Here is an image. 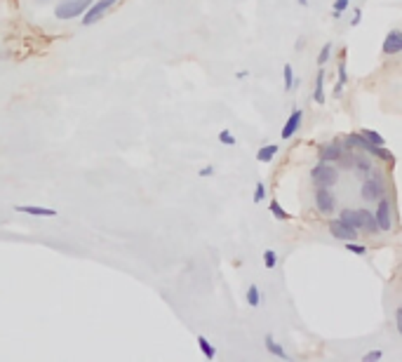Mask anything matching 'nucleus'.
Here are the masks:
<instances>
[{"instance_id": "nucleus-1", "label": "nucleus", "mask_w": 402, "mask_h": 362, "mask_svg": "<svg viewBox=\"0 0 402 362\" xmlns=\"http://www.w3.org/2000/svg\"><path fill=\"white\" fill-rule=\"evenodd\" d=\"M386 193V184L381 179V172L379 170H372L367 177H363V186H360V196L367 203H377V200Z\"/></svg>"}, {"instance_id": "nucleus-2", "label": "nucleus", "mask_w": 402, "mask_h": 362, "mask_svg": "<svg viewBox=\"0 0 402 362\" xmlns=\"http://www.w3.org/2000/svg\"><path fill=\"white\" fill-rule=\"evenodd\" d=\"M92 3H95V0H59L54 8V17L59 19V22H68V19L83 17Z\"/></svg>"}, {"instance_id": "nucleus-3", "label": "nucleus", "mask_w": 402, "mask_h": 362, "mask_svg": "<svg viewBox=\"0 0 402 362\" xmlns=\"http://www.w3.org/2000/svg\"><path fill=\"white\" fill-rule=\"evenodd\" d=\"M310 181L317 186H324V189H331V186L339 181V167H334L331 163H324V160H320L313 170H310Z\"/></svg>"}, {"instance_id": "nucleus-4", "label": "nucleus", "mask_w": 402, "mask_h": 362, "mask_svg": "<svg viewBox=\"0 0 402 362\" xmlns=\"http://www.w3.org/2000/svg\"><path fill=\"white\" fill-rule=\"evenodd\" d=\"M374 214V221H377V228L379 231H391L393 228V200L391 198H386V196H381L377 200V212H372Z\"/></svg>"}, {"instance_id": "nucleus-5", "label": "nucleus", "mask_w": 402, "mask_h": 362, "mask_svg": "<svg viewBox=\"0 0 402 362\" xmlns=\"http://www.w3.org/2000/svg\"><path fill=\"white\" fill-rule=\"evenodd\" d=\"M120 3V0H95V3L90 5L87 12L83 15V26H92V24H97L99 19H102L106 12H109L113 5Z\"/></svg>"}, {"instance_id": "nucleus-6", "label": "nucleus", "mask_w": 402, "mask_h": 362, "mask_svg": "<svg viewBox=\"0 0 402 362\" xmlns=\"http://www.w3.org/2000/svg\"><path fill=\"white\" fill-rule=\"evenodd\" d=\"M315 210L324 214V217H329V214L336 212V198L331 189H324V186H317L315 189Z\"/></svg>"}, {"instance_id": "nucleus-7", "label": "nucleus", "mask_w": 402, "mask_h": 362, "mask_svg": "<svg viewBox=\"0 0 402 362\" xmlns=\"http://www.w3.org/2000/svg\"><path fill=\"white\" fill-rule=\"evenodd\" d=\"M327 231H329L331 238H336V240H341V242L355 240L358 233H360V231H355V228L348 226V224H346V221H341V219H331L329 226H327Z\"/></svg>"}, {"instance_id": "nucleus-8", "label": "nucleus", "mask_w": 402, "mask_h": 362, "mask_svg": "<svg viewBox=\"0 0 402 362\" xmlns=\"http://www.w3.org/2000/svg\"><path fill=\"white\" fill-rule=\"evenodd\" d=\"M384 54L386 57H395V54H400L402 52V31L400 29H393V31H388V36L384 38Z\"/></svg>"}, {"instance_id": "nucleus-9", "label": "nucleus", "mask_w": 402, "mask_h": 362, "mask_svg": "<svg viewBox=\"0 0 402 362\" xmlns=\"http://www.w3.org/2000/svg\"><path fill=\"white\" fill-rule=\"evenodd\" d=\"M341 156H343V144L341 142H329V144H322L320 149H317V158L324 160V163H336Z\"/></svg>"}, {"instance_id": "nucleus-10", "label": "nucleus", "mask_w": 402, "mask_h": 362, "mask_svg": "<svg viewBox=\"0 0 402 362\" xmlns=\"http://www.w3.org/2000/svg\"><path fill=\"white\" fill-rule=\"evenodd\" d=\"M301 120H303V111L301 108H294L292 113H289L287 118V123L282 125V139H289V137H294L296 135V130L301 127Z\"/></svg>"}, {"instance_id": "nucleus-11", "label": "nucleus", "mask_w": 402, "mask_h": 362, "mask_svg": "<svg viewBox=\"0 0 402 362\" xmlns=\"http://www.w3.org/2000/svg\"><path fill=\"white\" fill-rule=\"evenodd\" d=\"M351 170L358 174V177H367L372 170H374V165H372V160L367 158V156H360V153H353V160H351Z\"/></svg>"}, {"instance_id": "nucleus-12", "label": "nucleus", "mask_w": 402, "mask_h": 362, "mask_svg": "<svg viewBox=\"0 0 402 362\" xmlns=\"http://www.w3.org/2000/svg\"><path fill=\"white\" fill-rule=\"evenodd\" d=\"M358 212V231L365 233H379L377 221H374V214L370 210H355Z\"/></svg>"}, {"instance_id": "nucleus-13", "label": "nucleus", "mask_w": 402, "mask_h": 362, "mask_svg": "<svg viewBox=\"0 0 402 362\" xmlns=\"http://www.w3.org/2000/svg\"><path fill=\"white\" fill-rule=\"evenodd\" d=\"M17 212H24L28 217H56V210L52 207H40V205H17Z\"/></svg>"}, {"instance_id": "nucleus-14", "label": "nucleus", "mask_w": 402, "mask_h": 362, "mask_svg": "<svg viewBox=\"0 0 402 362\" xmlns=\"http://www.w3.org/2000/svg\"><path fill=\"white\" fill-rule=\"evenodd\" d=\"M264 346H266V351H268V353L275 355V358H280V360H287V358H289L285 348H282V346L278 344V341H275V339L271 337V334H266V337H264Z\"/></svg>"}, {"instance_id": "nucleus-15", "label": "nucleus", "mask_w": 402, "mask_h": 362, "mask_svg": "<svg viewBox=\"0 0 402 362\" xmlns=\"http://www.w3.org/2000/svg\"><path fill=\"white\" fill-rule=\"evenodd\" d=\"M365 153H370V156H374V158L388 160V163H395L393 153L388 151V149H384V146H374V144H367V146H365Z\"/></svg>"}, {"instance_id": "nucleus-16", "label": "nucleus", "mask_w": 402, "mask_h": 362, "mask_svg": "<svg viewBox=\"0 0 402 362\" xmlns=\"http://www.w3.org/2000/svg\"><path fill=\"white\" fill-rule=\"evenodd\" d=\"M346 82H348V71H346V52L341 54V61H339V80H336V87H334V94L339 96L341 94V89L346 87Z\"/></svg>"}, {"instance_id": "nucleus-17", "label": "nucleus", "mask_w": 402, "mask_h": 362, "mask_svg": "<svg viewBox=\"0 0 402 362\" xmlns=\"http://www.w3.org/2000/svg\"><path fill=\"white\" fill-rule=\"evenodd\" d=\"M275 156H278V146H275V144L261 146V149L257 151V160H259V163H271Z\"/></svg>"}, {"instance_id": "nucleus-18", "label": "nucleus", "mask_w": 402, "mask_h": 362, "mask_svg": "<svg viewBox=\"0 0 402 362\" xmlns=\"http://www.w3.org/2000/svg\"><path fill=\"white\" fill-rule=\"evenodd\" d=\"M313 99L317 104H324V73L317 71V78H315V89H313Z\"/></svg>"}, {"instance_id": "nucleus-19", "label": "nucleus", "mask_w": 402, "mask_h": 362, "mask_svg": "<svg viewBox=\"0 0 402 362\" xmlns=\"http://www.w3.org/2000/svg\"><path fill=\"white\" fill-rule=\"evenodd\" d=\"M197 346H200V351H202V355H205V358H207V360H214V358H217V348L212 346L209 341L202 337V334H200V337H197Z\"/></svg>"}, {"instance_id": "nucleus-20", "label": "nucleus", "mask_w": 402, "mask_h": 362, "mask_svg": "<svg viewBox=\"0 0 402 362\" xmlns=\"http://www.w3.org/2000/svg\"><path fill=\"white\" fill-rule=\"evenodd\" d=\"M339 219L346 221L348 226H353L358 231V212L353 210V207H346V210H341V214H339Z\"/></svg>"}, {"instance_id": "nucleus-21", "label": "nucleus", "mask_w": 402, "mask_h": 362, "mask_svg": "<svg viewBox=\"0 0 402 362\" xmlns=\"http://www.w3.org/2000/svg\"><path fill=\"white\" fill-rule=\"evenodd\" d=\"M268 210L278 221H287L289 219V212H285V207H282L278 200H271V205H268Z\"/></svg>"}, {"instance_id": "nucleus-22", "label": "nucleus", "mask_w": 402, "mask_h": 362, "mask_svg": "<svg viewBox=\"0 0 402 362\" xmlns=\"http://www.w3.org/2000/svg\"><path fill=\"white\" fill-rule=\"evenodd\" d=\"M360 137H363L367 144H374V146H384V137H381L379 132H374V130H363V132H360Z\"/></svg>"}, {"instance_id": "nucleus-23", "label": "nucleus", "mask_w": 402, "mask_h": 362, "mask_svg": "<svg viewBox=\"0 0 402 362\" xmlns=\"http://www.w3.org/2000/svg\"><path fill=\"white\" fill-rule=\"evenodd\" d=\"M247 304H250L252 308H259L261 306V292H259L257 285H252V287L247 289Z\"/></svg>"}, {"instance_id": "nucleus-24", "label": "nucleus", "mask_w": 402, "mask_h": 362, "mask_svg": "<svg viewBox=\"0 0 402 362\" xmlns=\"http://www.w3.org/2000/svg\"><path fill=\"white\" fill-rule=\"evenodd\" d=\"M282 75H285V92H289V89H292L296 82H294V68H292V64H285L282 66Z\"/></svg>"}, {"instance_id": "nucleus-25", "label": "nucleus", "mask_w": 402, "mask_h": 362, "mask_svg": "<svg viewBox=\"0 0 402 362\" xmlns=\"http://www.w3.org/2000/svg\"><path fill=\"white\" fill-rule=\"evenodd\" d=\"M331 50H334V45L331 43H324L322 47H320V52H317V66H324L329 61V57H331Z\"/></svg>"}, {"instance_id": "nucleus-26", "label": "nucleus", "mask_w": 402, "mask_h": 362, "mask_svg": "<svg viewBox=\"0 0 402 362\" xmlns=\"http://www.w3.org/2000/svg\"><path fill=\"white\" fill-rule=\"evenodd\" d=\"M264 266L266 268L278 266V252H275V249H266V252H264Z\"/></svg>"}, {"instance_id": "nucleus-27", "label": "nucleus", "mask_w": 402, "mask_h": 362, "mask_svg": "<svg viewBox=\"0 0 402 362\" xmlns=\"http://www.w3.org/2000/svg\"><path fill=\"white\" fill-rule=\"evenodd\" d=\"M219 142L224 146H236V135H233L231 130H221L219 132Z\"/></svg>"}, {"instance_id": "nucleus-28", "label": "nucleus", "mask_w": 402, "mask_h": 362, "mask_svg": "<svg viewBox=\"0 0 402 362\" xmlns=\"http://www.w3.org/2000/svg\"><path fill=\"white\" fill-rule=\"evenodd\" d=\"M346 249L353 254H358V256H365L367 254V247L365 245H358V242H353V240H346Z\"/></svg>"}, {"instance_id": "nucleus-29", "label": "nucleus", "mask_w": 402, "mask_h": 362, "mask_svg": "<svg viewBox=\"0 0 402 362\" xmlns=\"http://www.w3.org/2000/svg\"><path fill=\"white\" fill-rule=\"evenodd\" d=\"M264 198H266V184L264 181H257V186H254V203H261Z\"/></svg>"}, {"instance_id": "nucleus-30", "label": "nucleus", "mask_w": 402, "mask_h": 362, "mask_svg": "<svg viewBox=\"0 0 402 362\" xmlns=\"http://www.w3.org/2000/svg\"><path fill=\"white\" fill-rule=\"evenodd\" d=\"M351 0H334V17H341V12L348 10Z\"/></svg>"}, {"instance_id": "nucleus-31", "label": "nucleus", "mask_w": 402, "mask_h": 362, "mask_svg": "<svg viewBox=\"0 0 402 362\" xmlns=\"http://www.w3.org/2000/svg\"><path fill=\"white\" fill-rule=\"evenodd\" d=\"M381 358H384V351H370L363 355V362H379Z\"/></svg>"}, {"instance_id": "nucleus-32", "label": "nucleus", "mask_w": 402, "mask_h": 362, "mask_svg": "<svg viewBox=\"0 0 402 362\" xmlns=\"http://www.w3.org/2000/svg\"><path fill=\"white\" fill-rule=\"evenodd\" d=\"M395 330L402 332V308H395Z\"/></svg>"}, {"instance_id": "nucleus-33", "label": "nucleus", "mask_w": 402, "mask_h": 362, "mask_svg": "<svg viewBox=\"0 0 402 362\" xmlns=\"http://www.w3.org/2000/svg\"><path fill=\"white\" fill-rule=\"evenodd\" d=\"M360 19H363V10H355L353 12V19H351V26H358Z\"/></svg>"}, {"instance_id": "nucleus-34", "label": "nucleus", "mask_w": 402, "mask_h": 362, "mask_svg": "<svg viewBox=\"0 0 402 362\" xmlns=\"http://www.w3.org/2000/svg\"><path fill=\"white\" fill-rule=\"evenodd\" d=\"M212 174H214V167H212V165H205L200 170V177H212Z\"/></svg>"}, {"instance_id": "nucleus-35", "label": "nucleus", "mask_w": 402, "mask_h": 362, "mask_svg": "<svg viewBox=\"0 0 402 362\" xmlns=\"http://www.w3.org/2000/svg\"><path fill=\"white\" fill-rule=\"evenodd\" d=\"M247 75H250V71H238V73H236V78L243 80V78H247Z\"/></svg>"}, {"instance_id": "nucleus-36", "label": "nucleus", "mask_w": 402, "mask_h": 362, "mask_svg": "<svg viewBox=\"0 0 402 362\" xmlns=\"http://www.w3.org/2000/svg\"><path fill=\"white\" fill-rule=\"evenodd\" d=\"M296 3H299L301 8H306V5H308V0H296Z\"/></svg>"}, {"instance_id": "nucleus-37", "label": "nucleus", "mask_w": 402, "mask_h": 362, "mask_svg": "<svg viewBox=\"0 0 402 362\" xmlns=\"http://www.w3.org/2000/svg\"><path fill=\"white\" fill-rule=\"evenodd\" d=\"M35 3H38V5H45V3H49V0H35Z\"/></svg>"}]
</instances>
